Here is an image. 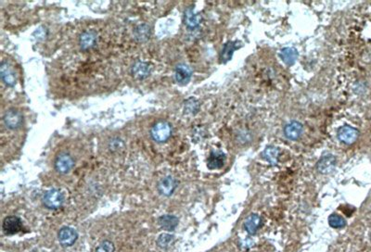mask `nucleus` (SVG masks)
Returning <instances> with one entry per match:
<instances>
[{
    "label": "nucleus",
    "mask_w": 371,
    "mask_h": 252,
    "mask_svg": "<svg viewBox=\"0 0 371 252\" xmlns=\"http://www.w3.org/2000/svg\"><path fill=\"white\" fill-rule=\"evenodd\" d=\"M151 136L157 143H164L172 136L171 124L166 121H157L152 128Z\"/></svg>",
    "instance_id": "nucleus-1"
},
{
    "label": "nucleus",
    "mask_w": 371,
    "mask_h": 252,
    "mask_svg": "<svg viewBox=\"0 0 371 252\" xmlns=\"http://www.w3.org/2000/svg\"><path fill=\"white\" fill-rule=\"evenodd\" d=\"M44 205L50 210H56L61 207L64 202L63 194L58 189H50L47 191L43 197Z\"/></svg>",
    "instance_id": "nucleus-2"
},
{
    "label": "nucleus",
    "mask_w": 371,
    "mask_h": 252,
    "mask_svg": "<svg viewBox=\"0 0 371 252\" xmlns=\"http://www.w3.org/2000/svg\"><path fill=\"white\" fill-rule=\"evenodd\" d=\"M55 169L61 174H68L75 166V160L73 157L67 153H60L55 159Z\"/></svg>",
    "instance_id": "nucleus-3"
},
{
    "label": "nucleus",
    "mask_w": 371,
    "mask_h": 252,
    "mask_svg": "<svg viewBox=\"0 0 371 252\" xmlns=\"http://www.w3.org/2000/svg\"><path fill=\"white\" fill-rule=\"evenodd\" d=\"M22 121L23 118L21 113L14 109L7 111L3 116V121L9 129H18L22 124Z\"/></svg>",
    "instance_id": "nucleus-4"
},
{
    "label": "nucleus",
    "mask_w": 371,
    "mask_h": 252,
    "mask_svg": "<svg viewBox=\"0 0 371 252\" xmlns=\"http://www.w3.org/2000/svg\"><path fill=\"white\" fill-rule=\"evenodd\" d=\"M58 238L61 246L63 247H71L73 246L78 238V233L72 227H62L58 233Z\"/></svg>",
    "instance_id": "nucleus-5"
},
{
    "label": "nucleus",
    "mask_w": 371,
    "mask_h": 252,
    "mask_svg": "<svg viewBox=\"0 0 371 252\" xmlns=\"http://www.w3.org/2000/svg\"><path fill=\"white\" fill-rule=\"evenodd\" d=\"M337 136L340 141H342L344 144L351 145L357 140L359 136V132L352 126L344 125L338 130Z\"/></svg>",
    "instance_id": "nucleus-6"
},
{
    "label": "nucleus",
    "mask_w": 371,
    "mask_h": 252,
    "mask_svg": "<svg viewBox=\"0 0 371 252\" xmlns=\"http://www.w3.org/2000/svg\"><path fill=\"white\" fill-rule=\"evenodd\" d=\"M0 76L4 84L8 86H13L17 82V75L9 62L2 61L0 65Z\"/></svg>",
    "instance_id": "nucleus-7"
},
{
    "label": "nucleus",
    "mask_w": 371,
    "mask_h": 252,
    "mask_svg": "<svg viewBox=\"0 0 371 252\" xmlns=\"http://www.w3.org/2000/svg\"><path fill=\"white\" fill-rule=\"evenodd\" d=\"M177 187L176 180L172 176H166L162 178L158 184V191L162 196H169L175 192Z\"/></svg>",
    "instance_id": "nucleus-8"
},
{
    "label": "nucleus",
    "mask_w": 371,
    "mask_h": 252,
    "mask_svg": "<svg viewBox=\"0 0 371 252\" xmlns=\"http://www.w3.org/2000/svg\"><path fill=\"white\" fill-rule=\"evenodd\" d=\"M3 231L6 234H14L20 231L21 221L17 216H8L3 222Z\"/></svg>",
    "instance_id": "nucleus-9"
},
{
    "label": "nucleus",
    "mask_w": 371,
    "mask_h": 252,
    "mask_svg": "<svg viewBox=\"0 0 371 252\" xmlns=\"http://www.w3.org/2000/svg\"><path fill=\"white\" fill-rule=\"evenodd\" d=\"M304 127L303 124L299 121H291L284 128V135L290 140H297L303 134Z\"/></svg>",
    "instance_id": "nucleus-10"
},
{
    "label": "nucleus",
    "mask_w": 371,
    "mask_h": 252,
    "mask_svg": "<svg viewBox=\"0 0 371 252\" xmlns=\"http://www.w3.org/2000/svg\"><path fill=\"white\" fill-rule=\"evenodd\" d=\"M191 76H192V71L189 66L186 64H179L176 68L175 78L178 84L184 85L190 83Z\"/></svg>",
    "instance_id": "nucleus-11"
},
{
    "label": "nucleus",
    "mask_w": 371,
    "mask_h": 252,
    "mask_svg": "<svg viewBox=\"0 0 371 252\" xmlns=\"http://www.w3.org/2000/svg\"><path fill=\"white\" fill-rule=\"evenodd\" d=\"M97 43V35L92 31L84 32L79 38V45L83 50H88L95 46Z\"/></svg>",
    "instance_id": "nucleus-12"
},
{
    "label": "nucleus",
    "mask_w": 371,
    "mask_h": 252,
    "mask_svg": "<svg viewBox=\"0 0 371 252\" xmlns=\"http://www.w3.org/2000/svg\"><path fill=\"white\" fill-rule=\"evenodd\" d=\"M226 156L222 151H212L208 159V168L211 170H217L222 168L225 164Z\"/></svg>",
    "instance_id": "nucleus-13"
},
{
    "label": "nucleus",
    "mask_w": 371,
    "mask_h": 252,
    "mask_svg": "<svg viewBox=\"0 0 371 252\" xmlns=\"http://www.w3.org/2000/svg\"><path fill=\"white\" fill-rule=\"evenodd\" d=\"M152 68L147 62L143 61H137L134 64L132 68V74L136 78L138 79H144L151 75Z\"/></svg>",
    "instance_id": "nucleus-14"
},
{
    "label": "nucleus",
    "mask_w": 371,
    "mask_h": 252,
    "mask_svg": "<svg viewBox=\"0 0 371 252\" xmlns=\"http://www.w3.org/2000/svg\"><path fill=\"white\" fill-rule=\"evenodd\" d=\"M159 225L165 231H174L178 225V219L173 215H162L158 219Z\"/></svg>",
    "instance_id": "nucleus-15"
},
{
    "label": "nucleus",
    "mask_w": 371,
    "mask_h": 252,
    "mask_svg": "<svg viewBox=\"0 0 371 252\" xmlns=\"http://www.w3.org/2000/svg\"><path fill=\"white\" fill-rule=\"evenodd\" d=\"M336 165V159L332 155L324 156L317 162V170L322 174H328L332 172Z\"/></svg>",
    "instance_id": "nucleus-16"
},
{
    "label": "nucleus",
    "mask_w": 371,
    "mask_h": 252,
    "mask_svg": "<svg viewBox=\"0 0 371 252\" xmlns=\"http://www.w3.org/2000/svg\"><path fill=\"white\" fill-rule=\"evenodd\" d=\"M261 223H262V220L259 215L251 214L244 223V228L249 234H254L256 233L257 230L260 228Z\"/></svg>",
    "instance_id": "nucleus-17"
},
{
    "label": "nucleus",
    "mask_w": 371,
    "mask_h": 252,
    "mask_svg": "<svg viewBox=\"0 0 371 252\" xmlns=\"http://www.w3.org/2000/svg\"><path fill=\"white\" fill-rule=\"evenodd\" d=\"M279 57L287 65H293L298 58V51L294 47H285L281 49Z\"/></svg>",
    "instance_id": "nucleus-18"
},
{
    "label": "nucleus",
    "mask_w": 371,
    "mask_h": 252,
    "mask_svg": "<svg viewBox=\"0 0 371 252\" xmlns=\"http://www.w3.org/2000/svg\"><path fill=\"white\" fill-rule=\"evenodd\" d=\"M237 44H238V42L229 41L227 44L224 45V47L221 51V60L223 62H228L232 58L234 51L238 48Z\"/></svg>",
    "instance_id": "nucleus-19"
},
{
    "label": "nucleus",
    "mask_w": 371,
    "mask_h": 252,
    "mask_svg": "<svg viewBox=\"0 0 371 252\" xmlns=\"http://www.w3.org/2000/svg\"><path fill=\"white\" fill-rule=\"evenodd\" d=\"M200 17L192 9H188L185 12V23L189 28H197L200 25Z\"/></svg>",
    "instance_id": "nucleus-20"
},
{
    "label": "nucleus",
    "mask_w": 371,
    "mask_h": 252,
    "mask_svg": "<svg viewBox=\"0 0 371 252\" xmlns=\"http://www.w3.org/2000/svg\"><path fill=\"white\" fill-rule=\"evenodd\" d=\"M264 156L270 164L275 165L277 163V159L279 156V150H277L276 147H273V146L267 147L265 152H264Z\"/></svg>",
    "instance_id": "nucleus-21"
},
{
    "label": "nucleus",
    "mask_w": 371,
    "mask_h": 252,
    "mask_svg": "<svg viewBox=\"0 0 371 252\" xmlns=\"http://www.w3.org/2000/svg\"><path fill=\"white\" fill-rule=\"evenodd\" d=\"M329 224L333 228H343L346 224V221L341 215L332 214L329 217Z\"/></svg>",
    "instance_id": "nucleus-22"
},
{
    "label": "nucleus",
    "mask_w": 371,
    "mask_h": 252,
    "mask_svg": "<svg viewBox=\"0 0 371 252\" xmlns=\"http://www.w3.org/2000/svg\"><path fill=\"white\" fill-rule=\"evenodd\" d=\"M173 241H174L173 235L169 233H162L157 240V244L162 249H167L171 246Z\"/></svg>",
    "instance_id": "nucleus-23"
},
{
    "label": "nucleus",
    "mask_w": 371,
    "mask_h": 252,
    "mask_svg": "<svg viewBox=\"0 0 371 252\" xmlns=\"http://www.w3.org/2000/svg\"><path fill=\"white\" fill-rule=\"evenodd\" d=\"M115 252V246L114 244L109 241L105 240L103 242L100 243L98 247L97 248L96 252Z\"/></svg>",
    "instance_id": "nucleus-24"
},
{
    "label": "nucleus",
    "mask_w": 371,
    "mask_h": 252,
    "mask_svg": "<svg viewBox=\"0 0 371 252\" xmlns=\"http://www.w3.org/2000/svg\"><path fill=\"white\" fill-rule=\"evenodd\" d=\"M186 110L190 113H196L199 110V103L197 100L191 98L190 100H188L187 105H186Z\"/></svg>",
    "instance_id": "nucleus-25"
}]
</instances>
